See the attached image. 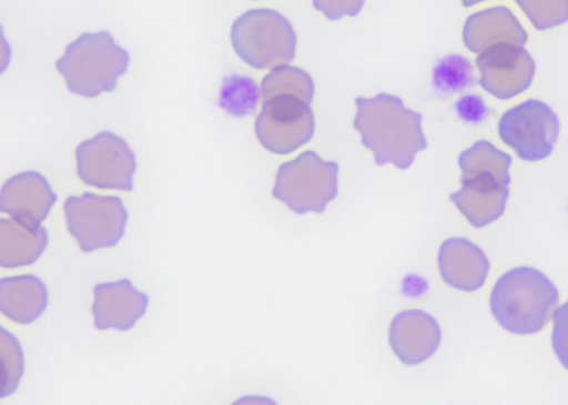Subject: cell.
I'll return each mask as SVG.
<instances>
[{"label": "cell", "instance_id": "cell-26", "mask_svg": "<svg viewBox=\"0 0 568 405\" xmlns=\"http://www.w3.org/2000/svg\"><path fill=\"white\" fill-rule=\"evenodd\" d=\"M458 117L468 123H479L488 114V109L483 99L476 94L462 97L455 104Z\"/></svg>", "mask_w": 568, "mask_h": 405}, {"label": "cell", "instance_id": "cell-12", "mask_svg": "<svg viewBox=\"0 0 568 405\" xmlns=\"http://www.w3.org/2000/svg\"><path fill=\"white\" fill-rule=\"evenodd\" d=\"M57 200L58 195L41 173L24 171L3 183L0 211L21 222L40 225Z\"/></svg>", "mask_w": 568, "mask_h": 405}, {"label": "cell", "instance_id": "cell-19", "mask_svg": "<svg viewBox=\"0 0 568 405\" xmlns=\"http://www.w3.org/2000/svg\"><path fill=\"white\" fill-rule=\"evenodd\" d=\"M276 94L296 95L312 103L314 83L311 75L296 67L278 65L267 73L261 83V99L266 100Z\"/></svg>", "mask_w": 568, "mask_h": 405}, {"label": "cell", "instance_id": "cell-1", "mask_svg": "<svg viewBox=\"0 0 568 405\" xmlns=\"http://www.w3.org/2000/svg\"><path fill=\"white\" fill-rule=\"evenodd\" d=\"M357 113L354 128L362 143L372 150L375 163H393L407 169L418 151L426 149L422 130V114L407 109L402 99L387 93L374 98H356Z\"/></svg>", "mask_w": 568, "mask_h": 405}, {"label": "cell", "instance_id": "cell-9", "mask_svg": "<svg viewBox=\"0 0 568 405\" xmlns=\"http://www.w3.org/2000/svg\"><path fill=\"white\" fill-rule=\"evenodd\" d=\"M311 104L292 94H276L262 101L255 120L261 144L277 154H287L311 140L314 133Z\"/></svg>", "mask_w": 568, "mask_h": 405}, {"label": "cell", "instance_id": "cell-15", "mask_svg": "<svg viewBox=\"0 0 568 405\" xmlns=\"http://www.w3.org/2000/svg\"><path fill=\"white\" fill-rule=\"evenodd\" d=\"M438 269L450 286L471 292L487 277L489 261L484 251L465 237L445 240L438 251Z\"/></svg>", "mask_w": 568, "mask_h": 405}, {"label": "cell", "instance_id": "cell-23", "mask_svg": "<svg viewBox=\"0 0 568 405\" xmlns=\"http://www.w3.org/2000/svg\"><path fill=\"white\" fill-rule=\"evenodd\" d=\"M2 334L8 341V346L2 340V372L3 387L1 396L11 394L17 388L23 373V354L19 342L8 333L3 327Z\"/></svg>", "mask_w": 568, "mask_h": 405}, {"label": "cell", "instance_id": "cell-16", "mask_svg": "<svg viewBox=\"0 0 568 405\" xmlns=\"http://www.w3.org/2000/svg\"><path fill=\"white\" fill-rule=\"evenodd\" d=\"M528 36L515 14L498 6L470 14L463 29V41L468 50L480 53L489 47L510 42L524 45Z\"/></svg>", "mask_w": 568, "mask_h": 405}, {"label": "cell", "instance_id": "cell-21", "mask_svg": "<svg viewBox=\"0 0 568 405\" xmlns=\"http://www.w3.org/2000/svg\"><path fill=\"white\" fill-rule=\"evenodd\" d=\"M475 82L470 62L458 54L439 59L433 70V84L442 95L462 92Z\"/></svg>", "mask_w": 568, "mask_h": 405}, {"label": "cell", "instance_id": "cell-14", "mask_svg": "<svg viewBox=\"0 0 568 405\" xmlns=\"http://www.w3.org/2000/svg\"><path fill=\"white\" fill-rule=\"evenodd\" d=\"M93 295L94 325L101 331L132 328L149 305V296L138 291L128 279L95 284Z\"/></svg>", "mask_w": 568, "mask_h": 405}, {"label": "cell", "instance_id": "cell-4", "mask_svg": "<svg viewBox=\"0 0 568 405\" xmlns=\"http://www.w3.org/2000/svg\"><path fill=\"white\" fill-rule=\"evenodd\" d=\"M130 55L110 32H84L69 43L55 62L72 93L94 98L116 88L129 67Z\"/></svg>", "mask_w": 568, "mask_h": 405}, {"label": "cell", "instance_id": "cell-5", "mask_svg": "<svg viewBox=\"0 0 568 405\" xmlns=\"http://www.w3.org/2000/svg\"><path fill=\"white\" fill-rule=\"evenodd\" d=\"M231 41L237 55L255 69L290 63L295 55L292 24L271 9H252L240 16L232 24Z\"/></svg>", "mask_w": 568, "mask_h": 405}, {"label": "cell", "instance_id": "cell-27", "mask_svg": "<svg viewBox=\"0 0 568 405\" xmlns=\"http://www.w3.org/2000/svg\"><path fill=\"white\" fill-rule=\"evenodd\" d=\"M485 0H462L464 7H470Z\"/></svg>", "mask_w": 568, "mask_h": 405}, {"label": "cell", "instance_id": "cell-13", "mask_svg": "<svg viewBox=\"0 0 568 405\" xmlns=\"http://www.w3.org/2000/svg\"><path fill=\"white\" fill-rule=\"evenodd\" d=\"M442 337L437 321L422 310H406L395 315L389 326V345L405 365H417L438 348Z\"/></svg>", "mask_w": 568, "mask_h": 405}, {"label": "cell", "instance_id": "cell-17", "mask_svg": "<svg viewBox=\"0 0 568 405\" xmlns=\"http://www.w3.org/2000/svg\"><path fill=\"white\" fill-rule=\"evenodd\" d=\"M49 294L45 284L33 274L1 277L0 310L18 324L34 322L47 308Z\"/></svg>", "mask_w": 568, "mask_h": 405}, {"label": "cell", "instance_id": "cell-2", "mask_svg": "<svg viewBox=\"0 0 568 405\" xmlns=\"http://www.w3.org/2000/svg\"><path fill=\"white\" fill-rule=\"evenodd\" d=\"M458 164L462 189L449 195L457 209L475 227L500 217L509 194L511 156L480 140L460 153Z\"/></svg>", "mask_w": 568, "mask_h": 405}, {"label": "cell", "instance_id": "cell-20", "mask_svg": "<svg viewBox=\"0 0 568 405\" xmlns=\"http://www.w3.org/2000/svg\"><path fill=\"white\" fill-rule=\"evenodd\" d=\"M258 98L260 91L253 79L232 74L223 79L219 105L229 114L241 118L255 111Z\"/></svg>", "mask_w": 568, "mask_h": 405}, {"label": "cell", "instance_id": "cell-7", "mask_svg": "<svg viewBox=\"0 0 568 405\" xmlns=\"http://www.w3.org/2000/svg\"><path fill=\"white\" fill-rule=\"evenodd\" d=\"M69 233L83 252L115 246L125 232L129 213L122 199L84 192L63 204Z\"/></svg>", "mask_w": 568, "mask_h": 405}, {"label": "cell", "instance_id": "cell-11", "mask_svg": "<svg viewBox=\"0 0 568 405\" xmlns=\"http://www.w3.org/2000/svg\"><path fill=\"white\" fill-rule=\"evenodd\" d=\"M479 84L498 99L513 98L529 88L535 62L521 45L500 42L476 58Z\"/></svg>", "mask_w": 568, "mask_h": 405}, {"label": "cell", "instance_id": "cell-8", "mask_svg": "<svg viewBox=\"0 0 568 405\" xmlns=\"http://www.w3.org/2000/svg\"><path fill=\"white\" fill-rule=\"evenodd\" d=\"M81 181L99 189L132 191L136 170L134 152L119 135L102 131L75 149Z\"/></svg>", "mask_w": 568, "mask_h": 405}, {"label": "cell", "instance_id": "cell-22", "mask_svg": "<svg viewBox=\"0 0 568 405\" xmlns=\"http://www.w3.org/2000/svg\"><path fill=\"white\" fill-rule=\"evenodd\" d=\"M537 30L568 21V0H515Z\"/></svg>", "mask_w": 568, "mask_h": 405}, {"label": "cell", "instance_id": "cell-18", "mask_svg": "<svg viewBox=\"0 0 568 405\" xmlns=\"http://www.w3.org/2000/svg\"><path fill=\"white\" fill-rule=\"evenodd\" d=\"M49 242L47 230L13 217L0 219V265L13 269L33 264Z\"/></svg>", "mask_w": 568, "mask_h": 405}, {"label": "cell", "instance_id": "cell-25", "mask_svg": "<svg viewBox=\"0 0 568 405\" xmlns=\"http://www.w3.org/2000/svg\"><path fill=\"white\" fill-rule=\"evenodd\" d=\"M365 0H313L315 9L322 11L328 19L337 20L343 16H356Z\"/></svg>", "mask_w": 568, "mask_h": 405}, {"label": "cell", "instance_id": "cell-24", "mask_svg": "<svg viewBox=\"0 0 568 405\" xmlns=\"http://www.w3.org/2000/svg\"><path fill=\"white\" fill-rule=\"evenodd\" d=\"M551 344L556 356L568 369V301L554 312Z\"/></svg>", "mask_w": 568, "mask_h": 405}, {"label": "cell", "instance_id": "cell-3", "mask_svg": "<svg viewBox=\"0 0 568 405\" xmlns=\"http://www.w3.org/2000/svg\"><path fill=\"white\" fill-rule=\"evenodd\" d=\"M559 300L555 284L539 270L518 266L495 283L490 310L497 322L515 334H532L546 326Z\"/></svg>", "mask_w": 568, "mask_h": 405}, {"label": "cell", "instance_id": "cell-10", "mask_svg": "<svg viewBox=\"0 0 568 405\" xmlns=\"http://www.w3.org/2000/svg\"><path fill=\"white\" fill-rule=\"evenodd\" d=\"M559 121L549 105L539 100H527L506 111L498 123L504 143L526 161H539L554 150Z\"/></svg>", "mask_w": 568, "mask_h": 405}, {"label": "cell", "instance_id": "cell-6", "mask_svg": "<svg viewBox=\"0 0 568 405\" xmlns=\"http://www.w3.org/2000/svg\"><path fill=\"white\" fill-rule=\"evenodd\" d=\"M337 173L336 162L305 151L280 165L272 195L297 214L322 213L337 195Z\"/></svg>", "mask_w": 568, "mask_h": 405}]
</instances>
